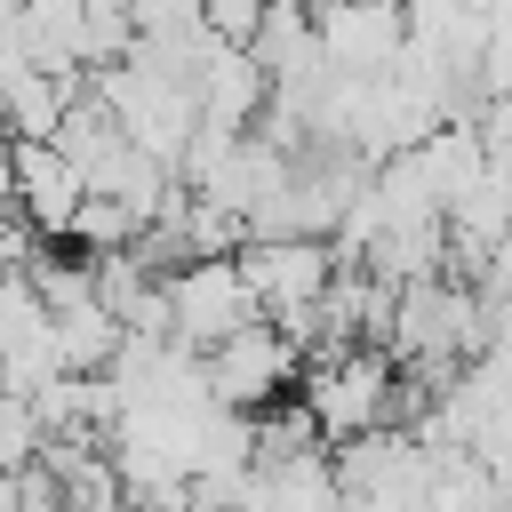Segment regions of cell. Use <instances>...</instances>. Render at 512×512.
I'll return each instance as SVG.
<instances>
[{
	"label": "cell",
	"mask_w": 512,
	"mask_h": 512,
	"mask_svg": "<svg viewBox=\"0 0 512 512\" xmlns=\"http://www.w3.org/2000/svg\"><path fill=\"white\" fill-rule=\"evenodd\" d=\"M472 96H480V104H512V32H496V40L480 48V64H472Z\"/></svg>",
	"instance_id": "obj_9"
},
{
	"label": "cell",
	"mask_w": 512,
	"mask_h": 512,
	"mask_svg": "<svg viewBox=\"0 0 512 512\" xmlns=\"http://www.w3.org/2000/svg\"><path fill=\"white\" fill-rule=\"evenodd\" d=\"M8 144V136H0ZM80 168L56 152V144H8V208L32 240H72V216H80Z\"/></svg>",
	"instance_id": "obj_6"
},
{
	"label": "cell",
	"mask_w": 512,
	"mask_h": 512,
	"mask_svg": "<svg viewBox=\"0 0 512 512\" xmlns=\"http://www.w3.org/2000/svg\"><path fill=\"white\" fill-rule=\"evenodd\" d=\"M304 416L336 448L360 440V432H384V416H392V360L368 352V344H352L336 360H312L304 368Z\"/></svg>",
	"instance_id": "obj_2"
},
{
	"label": "cell",
	"mask_w": 512,
	"mask_h": 512,
	"mask_svg": "<svg viewBox=\"0 0 512 512\" xmlns=\"http://www.w3.org/2000/svg\"><path fill=\"white\" fill-rule=\"evenodd\" d=\"M0 512H16V472H0Z\"/></svg>",
	"instance_id": "obj_11"
},
{
	"label": "cell",
	"mask_w": 512,
	"mask_h": 512,
	"mask_svg": "<svg viewBox=\"0 0 512 512\" xmlns=\"http://www.w3.org/2000/svg\"><path fill=\"white\" fill-rule=\"evenodd\" d=\"M160 296H168V336H176L184 352H216L224 336H240V328L256 320V296L240 288V264H232V256L176 264V272L160 280Z\"/></svg>",
	"instance_id": "obj_3"
},
{
	"label": "cell",
	"mask_w": 512,
	"mask_h": 512,
	"mask_svg": "<svg viewBox=\"0 0 512 512\" xmlns=\"http://www.w3.org/2000/svg\"><path fill=\"white\" fill-rule=\"evenodd\" d=\"M400 40H408V16H400L392 0H328V8L312 16V56H320L328 72H344V80L392 72Z\"/></svg>",
	"instance_id": "obj_5"
},
{
	"label": "cell",
	"mask_w": 512,
	"mask_h": 512,
	"mask_svg": "<svg viewBox=\"0 0 512 512\" xmlns=\"http://www.w3.org/2000/svg\"><path fill=\"white\" fill-rule=\"evenodd\" d=\"M128 32H136V40H176V32H200V0H128Z\"/></svg>",
	"instance_id": "obj_8"
},
{
	"label": "cell",
	"mask_w": 512,
	"mask_h": 512,
	"mask_svg": "<svg viewBox=\"0 0 512 512\" xmlns=\"http://www.w3.org/2000/svg\"><path fill=\"white\" fill-rule=\"evenodd\" d=\"M192 112L224 136H248V120L264 112V72L248 64V48H216L200 72H192Z\"/></svg>",
	"instance_id": "obj_7"
},
{
	"label": "cell",
	"mask_w": 512,
	"mask_h": 512,
	"mask_svg": "<svg viewBox=\"0 0 512 512\" xmlns=\"http://www.w3.org/2000/svg\"><path fill=\"white\" fill-rule=\"evenodd\" d=\"M232 264H240V288L256 296V320H272L288 344L304 336L312 304H320V296H328V280H336L328 240H240V248H232Z\"/></svg>",
	"instance_id": "obj_1"
},
{
	"label": "cell",
	"mask_w": 512,
	"mask_h": 512,
	"mask_svg": "<svg viewBox=\"0 0 512 512\" xmlns=\"http://www.w3.org/2000/svg\"><path fill=\"white\" fill-rule=\"evenodd\" d=\"M296 360H304V352H296L272 320H248L240 336H224L216 352H200V376H208V400H216V408L256 416V408H272V400L288 392Z\"/></svg>",
	"instance_id": "obj_4"
},
{
	"label": "cell",
	"mask_w": 512,
	"mask_h": 512,
	"mask_svg": "<svg viewBox=\"0 0 512 512\" xmlns=\"http://www.w3.org/2000/svg\"><path fill=\"white\" fill-rule=\"evenodd\" d=\"M256 16H264V0H200V24H208L224 48H248Z\"/></svg>",
	"instance_id": "obj_10"
}]
</instances>
